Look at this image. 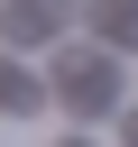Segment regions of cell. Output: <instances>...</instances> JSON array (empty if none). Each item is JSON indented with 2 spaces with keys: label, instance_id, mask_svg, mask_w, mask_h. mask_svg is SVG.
Segmentation results:
<instances>
[{
  "label": "cell",
  "instance_id": "6da1fadb",
  "mask_svg": "<svg viewBox=\"0 0 138 147\" xmlns=\"http://www.w3.org/2000/svg\"><path fill=\"white\" fill-rule=\"evenodd\" d=\"M101 74H110L101 55H64V74H55V92H64L74 110H101V101H110V83H101Z\"/></svg>",
  "mask_w": 138,
  "mask_h": 147
},
{
  "label": "cell",
  "instance_id": "7a4b0ae2",
  "mask_svg": "<svg viewBox=\"0 0 138 147\" xmlns=\"http://www.w3.org/2000/svg\"><path fill=\"white\" fill-rule=\"evenodd\" d=\"M92 28H101V37H138V9H129V0H101Z\"/></svg>",
  "mask_w": 138,
  "mask_h": 147
}]
</instances>
